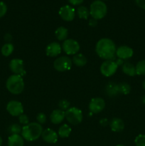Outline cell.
I'll use <instances>...</instances> for the list:
<instances>
[{
	"mask_svg": "<svg viewBox=\"0 0 145 146\" xmlns=\"http://www.w3.org/2000/svg\"><path fill=\"white\" fill-rule=\"evenodd\" d=\"M116 46L111 39L103 38L97 42L95 51L100 58L105 60H112L116 55Z\"/></svg>",
	"mask_w": 145,
	"mask_h": 146,
	"instance_id": "6da1fadb",
	"label": "cell"
},
{
	"mask_svg": "<svg viewBox=\"0 0 145 146\" xmlns=\"http://www.w3.org/2000/svg\"><path fill=\"white\" fill-rule=\"evenodd\" d=\"M43 127L38 123H29L22 127L21 136L27 141H34L38 139L43 132Z\"/></svg>",
	"mask_w": 145,
	"mask_h": 146,
	"instance_id": "7a4b0ae2",
	"label": "cell"
},
{
	"mask_svg": "<svg viewBox=\"0 0 145 146\" xmlns=\"http://www.w3.org/2000/svg\"><path fill=\"white\" fill-rule=\"evenodd\" d=\"M7 90L14 95L21 94L24 89V82L22 76L18 75L10 76L6 83Z\"/></svg>",
	"mask_w": 145,
	"mask_h": 146,
	"instance_id": "3957f363",
	"label": "cell"
},
{
	"mask_svg": "<svg viewBox=\"0 0 145 146\" xmlns=\"http://www.w3.org/2000/svg\"><path fill=\"white\" fill-rule=\"evenodd\" d=\"M107 13V7L101 0H96L94 1L90 4V14L92 17V18L95 19H102L106 16Z\"/></svg>",
	"mask_w": 145,
	"mask_h": 146,
	"instance_id": "277c9868",
	"label": "cell"
},
{
	"mask_svg": "<svg viewBox=\"0 0 145 146\" xmlns=\"http://www.w3.org/2000/svg\"><path fill=\"white\" fill-rule=\"evenodd\" d=\"M65 116L68 122L73 125L80 123L83 118L82 111L76 107H71L65 111Z\"/></svg>",
	"mask_w": 145,
	"mask_h": 146,
	"instance_id": "5b68a950",
	"label": "cell"
},
{
	"mask_svg": "<svg viewBox=\"0 0 145 146\" xmlns=\"http://www.w3.org/2000/svg\"><path fill=\"white\" fill-rule=\"evenodd\" d=\"M72 61L71 58L66 56L57 58L53 62V67L56 71L64 72L70 70L72 66Z\"/></svg>",
	"mask_w": 145,
	"mask_h": 146,
	"instance_id": "8992f818",
	"label": "cell"
},
{
	"mask_svg": "<svg viewBox=\"0 0 145 146\" xmlns=\"http://www.w3.org/2000/svg\"><path fill=\"white\" fill-rule=\"evenodd\" d=\"M62 48L68 55H75L80 50V44L75 40L69 38L65 39L62 44Z\"/></svg>",
	"mask_w": 145,
	"mask_h": 146,
	"instance_id": "52a82bcc",
	"label": "cell"
},
{
	"mask_svg": "<svg viewBox=\"0 0 145 146\" xmlns=\"http://www.w3.org/2000/svg\"><path fill=\"white\" fill-rule=\"evenodd\" d=\"M118 66L112 60H106L100 66L101 74L106 77L112 76L116 73Z\"/></svg>",
	"mask_w": 145,
	"mask_h": 146,
	"instance_id": "ba28073f",
	"label": "cell"
},
{
	"mask_svg": "<svg viewBox=\"0 0 145 146\" xmlns=\"http://www.w3.org/2000/svg\"><path fill=\"white\" fill-rule=\"evenodd\" d=\"M7 111L12 116H19L24 113V107L18 101H10L7 105Z\"/></svg>",
	"mask_w": 145,
	"mask_h": 146,
	"instance_id": "9c48e42d",
	"label": "cell"
},
{
	"mask_svg": "<svg viewBox=\"0 0 145 146\" xmlns=\"http://www.w3.org/2000/svg\"><path fill=\"white\" fill-rule=\"evenodd\" d=\"M10 70L16 75L24 76L26 75V70L24 68V61L19 58H14L9 63Z\"/></svg>",
	"mask_w": 145,
	"mask_h": 146,
	"instance_id": "30bf717a",
	"label": "cell"
},
{
	"mask_svg": "<svg viewBox=\"0 0 145 146\" xmlns=\"http://www.w3.org/2000/svg\"><path fill=\"white\" fill-rule=\"evenodd\" d=\"M105 107V100L101 98H94L89 104V110L92 113H99Z\"/></svg>",
	"mask_w": 145,
	"mask_h": 146,
	"instance_id": "8fae6325",
	"label": "cell"
},
{
	"mask_svg": "<svg viewBox=\"0 0 145 146\" xmlns=\"http://www.w3.org/2000/svg\"><path fill=\"white\" fill-rule=\"evenodd\" d=\"M59 15L63 20L65 21H71L75 17V11L72 7L65 5L59 9Z\"/></svg>",
	"mask_w": 145,
	"mask_h": 146,
	"instance_id": "7c38bea8",
	"label": "cell"
},
{
	"mask_svg": "<svg viewBox=\"0 0 145 146\" xmlns=\"http://www.w3.org/2000/svg\"><path fill=\"white\" fill-rule=\"evenodd\" d=\"M134 54L133 49L127 46H120L116 50V56L118 58L125 60L130 58Z\"/></svg>",
	"mask_w": 145,
	"mask_h": 146,
	"instance_id": "4fadbf2b",
	"label": "cell"
},
{
	"mask_svg": "<svg viewBox=\"0 0 145 146\" xmlns=\"http://www.w3.org/2000/svg\"><path fill=\"white\" fill-rule=\"evenodd\" d=\"M41 137L45 142L51 144L55 143L58 141V138L56 132L51 128H46V129L44 130L42 134H41Z\"/></svg>",
	"mask_w": 145,
	"mask_h": 146,
	"instance_id": "5bb4252c",
	"label": "cell"
},
{
	"mask_svg": "<svg viewBox=\"0 0 145 146\" xmlns=\"http://www.w3.org/2000/svg\"><path fill=\"white\" fill-rule=\"evenodd\" d=\"M45 53L48 56L55 57L61 53V46L58 42H51L45 48Z\"/></svg>",
	"mask_w": 145,
	"mask_h": 146,
	"instance_id": "9a60e30c",
	"label": "cell"
},
{
	"mask_svg": "<svg viewBox=\"0 0 145 146\" xmlns=\"http://www.w3.org/2000/svg\"><path fill=\"white\" fill-rule=\"evenodd\" d=\"M65 118V111H62L61 109L54 110L51 113V115H50L51 121L53 124H60L63 121Z\"/></svg>",
	"mask_w": 145,
	"mask_h": 146,
	"instance_id": "2e32d148",
	"label": "cell"
},
{
	"mask_svg": "<svg viewBox=\"0 0 145 146\" xmlns=\"http://www.w3.org/2000/svg\"><path fill=\"white\" fill-rule=\"evenodd\" d=\"M109 126L114 132H121L125 128V123L121 118H114L111 120Z\"/></svg>",
	"mask_w": 145,
	"mask_h": 146,
	"instance_id": "e0dca14e",
	"label": "cell"
},
{
	"mask_svg": "<svg viewBox=\"0 0 145 146\" xmlns=\"http://www.w3.org/2000/svg\"><path fill=\"white\" fill-rule=\"evenodd\" d=\"M24 138L19 134H13L8 138V146H24Z\"/></svg>",
	"mask_w": 145,
	"mask_h": 146,
	"instance_id": "ac0fdd59",
	"label": "cell"
},
{
	"mask_svg": "<svg viewBox=\"0 0 145 146\" xmlns=\"http://www.w3.org/2000/svg\"><path fill=\"white\" fill-rule=\"evenodd\" d=\"M105 91L109 97L116 96L119 94L117 84L115 82L108 83L106 86V88H105Z\"/></svg>",
	"mask_w": 145,
	"mask_h": 146,
	"instance_id": "d6986e66",
	"label": "cell"
},
{
	"mask_svg": "<svg viewBox=\"0 0 145 146\" xmlns=\"http://www.w3.org/2000/svg\"><path fill=\"white\" fill-rule=\"evenodd\" d=\"M122 71L124 74L129 76H134L136 75V68L132 64L129 62H125L122 65Z\"/></svg>",
	"mask_w": 145,
	"mask_h": 146,
	"instance_id": "ffe728a7",
	"label": "cell"
},
{
	"mask_svg": "<svg viewBox=\"0 0 145 146\" xmlns=\"http://www.w3.org/2000/svg\"><path fill=\"white\" fill-rule=\"evenodd\" d=\"M72 63L77 66L82 67L84 66L87 64V58L83 54H76L72 57Z\"/></svg>",
	"mask_w": 145,
	"mask_h": 146,
	"instance_id": "44dd1931",
	"label": "cell"
},
{
	"mask_svg": "<svg viewBox=\"0 0 145 146\" xmlns=\"http://www.w3.org/2000/svg\"><path fill=\"white\" fill-rule=\"evenodd\" d=\"M55 35L59 41H65L68 35V31L65 27H60L55 31Z\"/></svg>",
	"mask_w": 145,
	"mask_h": 146,
	"instance_id": "7402d4cb",
	"label": "cell"
},
{
	"mask_svg": "<svg viewBox=\"0 0 145 146\" xmlns=\"http://www.w3.org/2000/svg\"><path fill=\"white\" fill-rule=\"evenodd\" d=\"M71 131L72 130L69 125H67V124H63L58 129V135L63 138H68L71 135Z\"/></svg>",
	"mask_w": 145,
	"mask_h": 146,
	"instance_id": "603a6c76",
	"label": "cell"
},
{
	"mask_svg": "<svg viewBox=\"0 0 145 146\" xmlns=\"http://www.w3.org/2000/svg\"><path fill=\"white\" fill-rule=\"evenodd\" d=\"M77 14L78 17L82 19H88L90 15V11L86 7L80 6L77 9Z\"/></svg>",
	"mask_w": 145,
	"mask_h": 146,
	"instance_id": "cb8c5ba5",
	"label": "cell"
},
{
	"mask_svg": "<svg viewBox=\"0 0 145 146\" xmlns=\"http://www.w3.org/2000/svg\"><path fill=\"white\" fill-rule=\"evenodd\" d=\"M14 49V47L13 46L12 44L11 43H7L4 45H3V46L1 47V52L4 56H9L11 54L13 53Z\"/></svg>",
	"mask_w": 145,
	"mask_h": 146,
	"instance_id": "d4e9b609",
	"label": "cell"
},
{
	"mask_svg": "<svg viewBox=\"0 0 145 146\" xmlns=\"http://www.w3.org/2000/svg\"><path fill=\"white\" fill-rule=\"evenodd\" d=\"M117 86L119 94H124V95H127V94H129L130 93L131 86L127 83H119V84H117Z\"/></svg>",
	"mask_w": 145,
	"mask_h": 146,
	"instance_id": "484cf974",
	"label": "cell"
},
{
	"mask_svg": "<svg viewBox=\"0 0 145 146\" xmlns=\"http://www.w3.org/2000/svg\"><path fill=\"white\" fill-rule=\"evenodd\" d=\"M136 74L139 76H145V60H142L136 64Z\"/></svg>",
	"mask_w": 145,
	"mask_h": 146,
	"instance_id": "4316f807",
	"label": "cell"
},
{
	"mask_svg": "<svg viewBox=\"0 0 145 146\" xmlns=\"http://www.w3.org/2000/svg\"><path fill=\"white\" fill-rule=\"evenodd\" d=\"M9 131L11 133V135H13V134H19L20 133H21L22 128H21V125H18V124L14 123L9 127Z\"/></svg>",
	"mask_w": 145,
	"mask_h": 146,
	"instance_id": "83f0119b",
	"label": "cell"
},
{
	"mask_svg": "<svg viewBox=\"0 0 145 146\" xmlns=\"http://www.w3.org/2000/svg\"><path fill=\"white\" fill-rule=\"evenodd\" d=\"M136 146H145V135L139 134L136 137L134 140Z\"/></svg>",
	"mask_w": 145,
	"mask_h": 146,
	"instance_id": "f1b7e54d",
	"label": "cell"
},
{
	"mask_svg": "<svg viewBox=\"0 0 145 146\" xmlns=\"http://www.w3.org/2000/svg\"><path fill=\"white\" fill-rule=\"evenodd\" d=\"M70 102L67 100H61L58 103V106H59L60 109L62 110V111H67L68 108H70Z\"/></svg>",
	"mask_w": 145,
	"mask_h": 146,
	"instance_id": "f546056e",
	"label": "cell"
},
{
	"mask_svg": "<svg viewBox=\"0 0 145 146\" xmlns=\"http://www.w3.org/2000/svg\"><path fill=\"white\" fill-rule=\"evenodd\" d=\"M18 121H19V123L22 125H26L27 124L29 123V119H28V117L25 114H21V115L18 116Z\"/></svg>",
	"mask_w": 145,
	"mask_h": 146,
	"instance_id": "4dcf8cb0",
	"label": "cell"
},
{
	"mask_svg": "<svg viewBox=\"0 0 145 146\" xmlns=\"http://www.w3.org/2000/svg\"><path fill=\"white\" fill-rule=\"evenodd\" d=\"M7 11V6L3 1H0V18L4 17Z\"/></svg>",
	"mask_w": 145,
	"mask_h": 146,
	"instance_id": "1f68e13d",
	"label": "cell"
},
{
	"mask_svg": "<svg viewBox=\"0 0 145 146\" xmlns=\"http://www.w3.org/2000/svg\"><path fill=\"white\" fill-rule=\"evenodd\" d=\"M36 120L39 124H44L46 121V116L44 113H39L36 115Z\"/></svg>",
	"mask_w": 145,
	"mask_h": 146,
	"instance_id": "d6a6232c",
	"label": "cell"
},
{
	"mask_svg": "<svg viewBox=\"0 0 145 146\" xmlns=\"http://www.w3.org/2000/svg\"><path fill=\"white\" fill-rule=\"evenodd\" d=\"M138 7L145 10V0H135Z\"/></svg>",
	"mask_w": 145,
	"mask_h": 146,
	"instance_id": "836d02e7",
	"label": "cell"
},
{
	"mask_svg": "<svg viewBox=\"0 0 145 146\" xmlns=\"http://www.w3.org/2000/svg\"><path fill=\"white\" fill-rule=\"evenodd\" d=\"M68 1H69L72 5L78 6V5H80V4H82L84 0H68Z\"/></svg>",
	"mask_w": 145,
	"mask_h": 146,
	"instance_id": "e575fe53",
	"label": "cell"
},
{
	"mask_svg": "<svg viewBox=\"0 0 145 146\" xmlns=\"http://www.w3.org/2000/svg\"><path fill=\"white\" fill-rule=\"evenodd\" d=\"M88 24H89V26H90V27H96L97 24H98V20L95 19H93V18L90 19L89 20Z\"/></svg>",
	"mask_w": 145,
	"mask_h": 146,
	"instance_id": "d590c367",
	"label": "cell"
},
{
	"mask_svg": "<svg viewBox=\"0 0 145 146\" xmlns=\"http://www.w3.org/2000/svg\"><path fill=\"white\" fill-rule=\"evenodd\" d=\"M11 39H12V36L10 34H7L4 36V40H5L7 43H10Z\"/></svg>",
	"mask_w": 145,
	"mask_h": 146,
	"instance_id": "8d00e7d4",
	"label": "cell"
},
{
	"mask_svg": "<svg viewBox=\"0 0 145 146\" xmlns=\"http://www.w3.org/2000/svg\"><path fill=\"white\" fill-rule=\"evenodd\" d=\"M107 120L106 118H102V119H101L100 121V123L102 125H103V126H105V125L107 124Z\"/></svg>",
	"mask_w": 145,
	"mask_h": 146,
	"instance_id": "74e56055",
	"label": "cell"
},
{
	"mask_svg": "<svg viewBox=\"0 0 145 146\" xmlns=\"http://www.w3.org/2000/svg\"><path fill=\"white\" fill-rule=\"evenodd\" d=\"M116 64H117L118 66H120V65L122 66V65H123V64H124L123 60L120 59V58H118V59L117 60V61H116Z\"/></svg>",
	"mask_w": 145,
	"mask_h": 146,
	"instance_id": "f35d334b",
	"label": "cell"
},
{
	"mask_svg": "<svg viewBox=\"0 0 145 146\" xmlns=\"http://www.w3.org/2000/svg\"><path fill=\"white\" fill-rule=\"evenodd\" d=\"M141 101H142V104H144V105H145V95L143 96L141 98Z\"/></svg>",
	"mask_w": 145,
	"mask_h": 146,
	"instance_id": "ab89813d",
	"label": "cell"
},
{
	"mask_svg": "<svg viewBox=\"0 0 145 146\" xmlns=\"http://www.w3.org/2000/svg\"><path fill=\"white\" fill-rule=\"evenodd\" d=\"M142 87H143L144 89L145 90V81H144L143 83H142Z\"/></svg>",
	"mask_w": 145,
	"mask_h": 146,
	"instance_id": "60d3db41",
	"label": "cell"
},
{
	"mask_svg": "<svg viewBox=\"0 0 145 146\" xmlns=\"http://www.w3.org/2000/svg\"><path fill=\"white\" fill-rule=\"evenodd\" d=\"M1 145H2V138L0 136V146H1Z\"/></svg>",
	"mask_w": 145,
	"mask_h": 146,
	"instance_id": "b9f144b4",
	"label": "cell"
},
{
	"mask_svg": "<svg viewBox=\"0 0 145 146\" xmlns=\"http://www.w3.org/2000/svg\"><path fill=\"white\" fill-rule=\"evenodd\" d=\"M116 146H125V145H121V144H120V145H116Z\"/></svg>",
	"mask_w": 145,
	"mask_h": 146,
	"instance_id": "7bdbcfd3",
	"label": "cell"
},
{
	"mask_svg": "<svg viewBox=\"0 0 145 146\" xmlns=\"http://www.w3.org/2000/svg\"><path fill=\"white\" fill-rule=\"evenodd\" d=\"M101 1H102V0H101ZM102 1H105V0H102Z\"/></svg>",
	"mask_w": 145,
	"mask_h": 146,
	"instance_id": "ee69618b",
	"label": "cell"
}]
</instances>
